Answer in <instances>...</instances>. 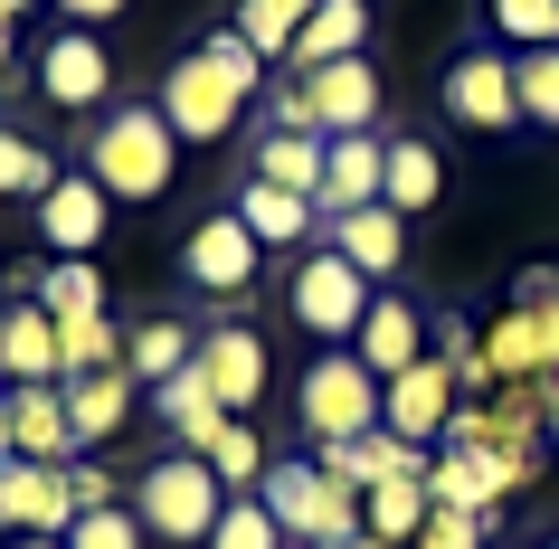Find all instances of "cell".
Segmentation results:
<instances>
[{
    "label": "cell",
    "mask_w": 559,
    "mask_h": 549,
    "mask_svg": "<svg viewBox=\"0 0 559 549\" xmlns=\"http://www.w3.org/2000/svg\"><path fill=\"white\" fill-rule=\"evenodd\" d=\"M265 76H275V67H265L237 29H209L200 48H180V58H171V76H162L152 105L171 115V133L190 152H209V143H228L237 123H247V105L265 95Z\"/></svg>",
    "instance_id": "6da1fadb"
},
{
    "label": "cell",
    "mask_w": 559,
    "mask_h": 549,
    "mask_svg": "<svg viewBox=\"0 0 559 549\" xmlns=\"http://www.w3.org/2000/svg\"><path fill=\"white\" fill-rule=\"evenodd\" d=\"M180 133H171V115L162 105H105V115L86 123V180L105 190V200H123V208H143V200H162L171 190V171H180Z\"/></svg>",
    "instance_id": "7a4b0ae2"
},
{
    "label": "cell",
    "mask_w": 559,
    "mask_h": 549,
    "mask_svg": "<svg viewBox=\"0 0 559 549\" xmlns=\"http://www.w3.org/2000/svg\"><path fill=\"white\" fill-rule=\"evenodd\" d=\"M133 512H143L152 540L171 549H209V530H218V512H228V484H218V464L190 455V445H171V455H152L143 474H133V492H123Z\"/></svg>",
    "instance_id": "3957f363"
},
{
    "label": "cell",
    "mask_w": 559,
    "mask_h": 549,
    "mask_svg": "<svg viewBox=\"0 0 559 549\" xmlns=\"http://www.w3.org/2000/svg\"><path fill=\"white\" fill-rule=\"evenodd\" d=\"M257 502L285 521V540H295V549H342V540H360V484H342L323 455L265 464Z\"/></svg>",
    "instance_id": "277c9868"
},
{
    "label": "cell",
    "mask_w": 559,
    "mask_h": 549,
    "mask_svg": "<svg viewBox=\"0 0 559 549\" xmlns=\"http://www.w3.org/2000/svg\"><path fill=\"white\" fill-rule=\"evenodd\" d=\"M380 398H389V379L360 360V350H313L295 379V427L313 435V455L323 445H352V435L380 427Z\"/></svg>",
    "instance_id": "5b68a950"
},
{
    "label": "cell",
    "mask_w": 559,
    "mask_h": 549,
    "mask_svg": "<svg viewBox=\"0 0 559 549\" xmlns=\"http://www.w3.org/2000/svg\"><path fill=\"white\" fill-rule=\"evenodd\" d=\"M370 303H380V285H370L352 256H332V247H304L295 275H285V313H295V332H313L323 350H352L360 322H370Z\"/></svg>",
    "instance_id": "8992f818"
},
{
    "label": "cell",
    "mask_w": 559,
    "mask_h": 549,
    "mask_svg": "<svg viewBox=\"0 0 559 549\" xmlns=\"http://www.w3.org/2000/svg\"><path fill=\"white\" fill-rule=\"evenodd\" d=\"M257 275H265V247L247 237V218H237V208H209L200 228L180 237V285L209 294V303H237V294H257Z\"/></svg>",
    "instance_id": "52a82bcc"
},
{
    "label": "cell",
    "mask_w": 559,
    "mask_h": 549,
    "mask_svg": "<svg viewBox=\"0 0 559 549\" xmlns=\"http://www.w3.org/2000/svg\"><path fill=\"white\" fill-rule=\"evenodd\" d=\"M200 379H209V398L228 407V417H257L265 407V389H275V350H265V332L257 322H209L200 332Z\"/></svg>",
    "instance_id": "ba28073f"
},
{
    "label": "cell",
    "mask_w": 559,
    "mask_h": 549,
    "mask_svg": "<svg viewBox=\"0 0 559 549\" xmlns=\"http://www.w3.org/2000/svg\"><path fill=\"white\" fill-rule=\"evenodd\" d=\"M38 105L48 115H105L115 105V48L95 29H58L38 48Z\"/></svg>",
    "instance_id": "9c48e42d"
},
{
    "label": "cell",
    "mask_w": 559,
    "mask_h": 549,
    "mask_svg": "<svg viewBox=\"0 0 559 549\" xmlns=\"http://www.w3.org/2000/svg\"><path fill=\"white\" fill-rule=\"evenodd\" d=\"M445 115L465 123V133H522V76H512V58L465 48V58L445 67Z\"/></svg>",
    "instance_id": "30bf717a"
},
{
    "label": "cell",
    "mask_w": 559,
    "mask_h": 549,
    "mask_svg": "<svg viewBox=\"0 0 559 549\" xmlns=\"http://www.w3.org/2000/svg\"><path fill=\"white\" fill-rule=\"evenodd\" d=\"M67 521H76L67 464H29V455L0 464V530L10 540H67Z\"/></svg>",
    "instance_id": "8fae6325"
},
{
    "label": "cell",
    "mask_w": 559,
    "mask_h": 549,
    "mask_svg": "<svg viewBox=\"0 0 559 549\" xmlns=\"http://www.w3.org/2000/svg\"><path fill=\"white\" fill-rule=\"evenodd\" d=\"M455 407H465V389H455V370H445L437 350H427L417 370H399V379H389V398H380V427H389V435H408V445H445Z\"/></svg>",
    "instance_id": "7c38bea8"
},
{
    "label": "cell",
    "mask_w": 559,
    "mask_h": 549,
    "mask_svg": "<svg viewBox=\"0 0 559 549\" xmlns=\"http://www.w3.org/2000/svg\"><path fill=\"white\" fill-rule=\"evenodd\" d=\"M67 379V350H58V322L38 313L29 294L0 303V389H58Z\"/></svg>",
    "instance_id": "4fadbf2b"
},
{
    "label": "cell",
    "mask_w": 559,
    "mask_h": 549,
    "mask_svg": "<svg viewBox=\"0 0 559 549\" xmlns=\"http://www.w3.org/2000/svg\"><path fill=\"white\" fill-rule=\"evenodd\" d=\"M237 218H247V237H257L265 256H275V247H285V256H304V247H323V208L304 200V190H275V180H237Z\"/></svg>",
    "instance_id": "5bb4252c"
},
{
    "label": "cell",
    "mask_w": 559,
    "mask_h": 549,
    "mask_svg": "<svg viewBox=\"0 0 559 549\" xmlns=\"http://www.w3.org/2000/svg\"><path fill=\"white\" fill-rule=\"evenodd\" d=\"M105 218H115V200H105L86 171H67L58 190L29 208V228H38V247H48V256H95V247H105Z\"/></svg>",
    "instance_id": "9a60e30c"
},
{
    "label": "cell",
    "mask_w": 559,
    "mask_h": 549,
    "mask_svg": "<svg viewBox=\"0 0 559 549\" xmlns=\"http://www.w3.org/2000/svg\"><path fill=\"white\" fill-rule=\"evenodd\" d=\"M304 86H313V123H323V143H332V133H380L389 86H380V67H370V58H332V67H313Z\"/></svg>",
    "instance_id": "2e32d148"
},
{
    "label": "cell",
    "mask_w": 559,
    "mask_h": 549,
    "mask_svg": "<svg viewBox=\"0 0 559 549\" xmlns=\"http://www.w3.org/2000/svg\"><path fill=\"white\" fill-rule=\"evenodd\" d=\"M58 389H67V427H76V455L115 445V435L133 427V398H143V379H133V370H76V379H58Z\"/></svg>",
    "instance_id": "e0dca14e"
},
{
    "label": "cell",
    "mask_w": 559,
    "mask_h": 549,
    "mask_svg": "<svg viewBox=\"0 0 559 549\" xmlns=\"http://www.w3.org/2000/svg\"><path fill=\"white\" fill-rule=\"evenodd\" d=\"M380 180H389V133H332L323 143V218L380 208Z\"/></svg>",
    "instance_id": "ac0fdd59"
},
{
    "label": "cell",
    "mask_w": 559,
    "mask_h": 549,
    "mask_svg": "<svg viewBox=\"0 0 559 549\" xmlns=\"http://www.w3.org/2000/svg\"><path fill=\"white\" fill-rule=\"evenodd\" d=\"M352 350H360L380 379L417 370V360H427V313H417L399 285H380V303H370V322H360V342H352Z\"/></svg>",
    "instance_id": "d6986e66"
},
{
    "label": "cell",
    "mask_w": 559,
    "mask_h": 549,
    "mask_svg": "<svg viewBox=\"0 0 559 549\" xmlns=\"http://www.w3.org/2000/svg\"><path fill=\"white\" fill-rule=\"evenodd\" d=\"M323 247H332V256H352L370 285H389V275L408 265V218H399V208H352V218H332V228H323Z\"/></svg>",
    "instance_id": "ffe728a7"
},
{
    "label": "cell",
    "mask_w": 559,
    "mask_h": 549,
    "mask_svg": "<svg viewBox=\"0 0 559 549\" xmlns=\"http://www.w3.org/2000/svg\"><path fill=\"white\" fill-rule=\"evenodd\" d=\"M437 521V492H427V474H389V484L360 492V530L389 549H417V530Z\"/></svg>",
    "instance_id": "44dd1931"
},
{
    "label": "cell",
    "mask_w": 559,
    "mask_h": 549,
    "mask_svg": "<svg viewBox=\"0 0 559 549\" xmlns=\"http://www.w3.org/2000/svg\"><path fill=\"white\" fill-rule=\"evenodd\" d=\"M10 445L29 464H76V427H67V389H10Z\"/></svg>",
    "instance_id": "7402d4cb"
},
{
    "label": "cell",
    "mask_w": 559,
    "mask_h": 549,
    "mask_svg": "<svg viewBox=\"0 0 559 549\" xmlns=\"http://www.w3.org/2000/svg\"><path fill=\"white\" fill-rule=\"evenodd\" d=\"M152 417H162V427H171L180 445H190V455H209V445L228 435V407L209 398L200 360H190V370H180V379H162V389H152Z\"/></svg>",
    "instance_id": "603a6c76"
},
{
    "label": "cell",
    "mask_w": 559,
    "mask_h": 549,
    "mask_svg": "<svg viewBox=\"0 0 559 549\" xmlns=\"http://www.w3.org/2000/svg\"><path fill=\"white\" fill-rule=\"evenodd\" d=\"M437 200H445V162H437V143H417V133H389L380 208H399V218H427Z\"/></svg>",
    "instance_id": "cb8c5ba5"
},
{
    "label": "cell",
    "mask_w": 559,
    "mask_h": 549,
    "mask_svg": "<svg viewBox=\"0 0 559 549\" xmlns=\"http://www.w3.org/2000/svg\"><path fill=\"white\" fill-rule=\"evenodd\" d=\"M370 48V0H323L313 20H304V38H295V76H313V67H332V58H360Z\"/></svg>",
    "instance_id": "d4e9b609"
},
{
    "label": "cell",
    "mask_w": 559,
    "mask_h": 549,
    "mask_svg": "<svg viewBox=\"0 0 559 549\" xmlns=\"http://www.w3.org/2000/svg\"><path fill=\"white\" fill-rule=\"evenodd\" d=\"M427 455L437 445H408V435H389V427H370V435H352V445H323V464L342 474V484H389V474H427Z\"/></svg>",
    "instance_id": "484cf974"
},
{
    "label": "cell",
    "mask_w": 559,
    "mask_h": 549,
    "mask_svg": "<svg viewBox=\"0 0 559 549\" xmlns=\"http://www.w3.org/2000/svg\"><path fill=\"white\" fill-rule=\"evenodd\" d=\"M190 360H200V332H190V322H171V313H152V322H133V332H123V370L143 379V389L180 379Z\"/></svg>",
    "instance_id": "4316f807"
},
{
    "label": "cell",
    "mask_w": 559,
    "mask_h": 549,
    "mask_svg": "<svg viewBox=\"0 0 559 549\" xmlns=\"http://www.w3.org/2000/svg\"><path fill=\"white\" fill-rule=\"evenodd\" d=\"M29 303L48 322H76V313H105V265L95 256H48L29 275Z\"/></svg>",
    "instance_id": "83f0119b"
},
{
    "label": "cell",
    "mask_w": 559,
    "mask_h": 549,
    "mask_svg": "<svg viewBox=\"0 0 559 549\" xmlns=\"http://www.w3.org/2000/svg\"><path fill=\"white\" fill-rule=\"evenodd\" d=\"M247 180H275V190H304L323 208V133H257V162Z\"/></svg>",
    "instance_id": "f1b7e54d"
},
{
    "label": "cell",
    "mask_w": 559,
    "mask_h": 549,
    "mask_svg": "<svg viewBox=\"0 0 559 549\" xmlns=\"http://www.w3.org/2000/svg\"><path fill=\"white\" fill-rule=\"evenodd\" d=\"M58 180H67L58 152L38 143V133H20V123H0V200H10V208H38Z\"/></svg>",
    "instance_id": "f546056e"
},
{
    "label": "cell",
    "mask_w": 559,
    "mask_h": 549,
    "mask_svg": "<svg viewBox=\"0 0 559 549\" xmlns=\"http://www.w3.org/2000/svg\"><path fill=\"white\" fill-rule=\"evenodd\" d=\"M313 10H323V0H237V20H228V29L247 38V48H257L265 67H285V58H295V38H304V20H313Z\"/></svg>",
    "instance_id": "4dcf8cb0"
},
{
    "label": "cell",
    "mask_w": 559,
    "mask_h": 549,
    "mask_svg": "<svg viewBox=\"0 0 559 549\" xmlns=\"http://www.w3.org/2000/svg\"><path fill=\"white\" fill-rule=\"evenodd\" d=\"M484 360H493V379H550V332H540V313L512 303V313L484 332Z\"/></svg>",
    "instance_id": "1f68e13d"
},
{
    "label": "cell",
    "mask_w": 559,
    "mask_h": 549,
    "mask_svg": "<svg viewBox=\"0 0 559 549\" xmlns=\"http://www.w3.org/2000/svg\"><path fill=\"white\" fill-rule=\"evenodd\" d=\"M427 492H437L445 512H484V521H502V492H493V474L474 455H455V445H437L427 455Z\"/></svg>",
    "instance_id": "d6a6232c"
},
{
    "label": "cell",
    "mask_w": 559,
    "mask_h": 549,
    "mask_svg": "<svg viewBox=\"0 0 559 549\" xmlns=\"http://www.w3.org/2000/svg\"><path fill=\"white\" fill-rule=\"evenodd\" d=\"M58 350H67V379H76V370H123V332H115V313H76V322H58Z\"/></svg>",
    "instance_id": "836d02e7"
},
{
    "label": "cell",
    "mask_w": 559,
    "mask_h": 549,
    "mask_svg": "<svg viewBox=\"0 0 559 549\" xmlns=\"http://www.w3.org/2000/svg\"><path fill=\"white\" fill-rule=\"evenodd\" d=\"M209 549H295V540H285V521L265 512L257 492H228V512H218V530H209Z\"/></svg>",
    "instance_id": "e575fe53"
},
{
    "label": "cell",
    "mask_w": 559,
    "mask_h": 549,
    "mask_svg": "<svg viewBox=\"0 0 559 549\" xmlns=\"http://www.w3.org/2000/svg\"><path fill=\"white\" fill-rule=\"evenodd\" d=\"M209 464H218V484H228V492H257V484H265V464H275V455L257 445V427H247V417H228V435L209 445Z\"/></svg>",
    "instance_id": "d590c367"
},
{
    "label": "cell",
    "mask_w": 559,
    "mask_h": 549,
    "mask_svg": "<svg viewBox=\"0 0 559 549\" xmlns=\"http://www.w3.org/2000/svg\"><path fill=\"white\" fill-rule=\"evenodd\" d=\"M152 530H143V512L133 502H105V512H76L67 521V549H143Z\"/></svg>",
    "instance_id": "8d00e7d4"
},
{
    "label": "cell",
    "mask_w": 559,
    "mask_h": 549,
    "mask_svg": "<svg viewBox=\"0 0 559 549\" xmlns=\"http://www.w3.org/2000/svg\"><path fill=\"white\" fill-rule=\"evenodd\" d=\"M512 76H522V123H550L559 133V48H522Z\"/></svg>",
    "instance_id": "74e56055"
},
{
    "label": "cell",
    "mask_w": 559,
    "mask_h": 549,
    "mask_svg": "<svg viewBox=\"0 0 559 549\" xmlns=\"http://www.w3.org/2000/svg\"><path fill=\"white\" fill-rule=\"evenodd\" d=\"M257 105H265V133H323V123H313V86H304L295 67H275Z\"/></svg>",
    "instance_id": "f35d334b"
},
{
    "label": "cell",
    "mask_w": 559,
    "mask_h": 549,
    "mask_svg": "<svg viewBox=\"0 0 559 549\" xmlns=\"http://www.w3.org/2000/svg\"><path fill=\"white\" fill-rule=\"evenodd\" d=\"M493 29L512 48H559V0H493Z\"/></svg>",
    "instance_id": "ab89813d"
},
{
    "label": "cell",
    "mask_w": 559,
    "mask_h": 549,
    "mask_svg": "<svg viewBox=\"0 0 559 549\" xmlns=\"http://www.w3.org/2000/svg\"><path fill=\"white\" fill-rule=\"evenodd\" d=\"M493 530H502V521H484V512H445V502H437V521L417 530V549H493Z\"/></svg>",
    "instance_id": "60d3db41"
},
{
    "label": "cell",
    "mask_w": 559,
    "mask_h": 549,
    "mask_svg": "<svg viewBox=\"0 0 559 549\" xmlns=\"http://www.w3.org/2000/svg\"><path fill=\"white\" fill-rule=\"evenodd\" d=\"M67 492H76V512H105V502H123V492H115V474H105V464H86V455L67 464Z\"/></svg>",
    "instance_id": "b9f144b4"
},
{
    "label": "cell",
    "mask_w": 559,
    "mask_h": 549,
    "mask_svg": "<svg viewBox=\"0 0 559 549\" xmlns=\"http://www.w3.org/2000/svg\"><path fill=\"white\" fill-rule=\"evenodd\" d=\"M67 29H105V20H123V0H58Z\"/></svg>",
    "instance_id": "7bdbcfd3"
},
{
    "label": "cell",
    "mask_w": 559,
    "mask_h": 549,
    "mask_svg": "<svg viewBox=\"0 0 559 549\" xmlns=\"http://www.w3.org/2000/svg\"><path fill=\"white\" fill-rule=\"evenodd\" d=\"M10 58H20V20L0 10V76H10Z\"/></svg>",
    "instance_id": "ee69618b"
},
{
    "label": "cell",
    "mask_w": 559,
    "mask_h": 549,
    "mask_svg": "<svg viewBox=\"0 0 559 549\" xmlns=\"http://www.w3.org/2000/svg\"><path fill=\"white\" fill-rule=\"evenodd\" d=\"M20 455V445H10V389H0V464Z\"/></svg>",
    "instance_id": "f6af8a7d"
},
{
    "label": "cell",
    "mask_w": 559,
    "mask_h": 549,
    "mask_svg": "<svg viewBox=\"0 0 559 549\" xmlns=\"http://www.w3.org/2000/svg\"><path fill=\"white\" fill-rule=\"evenodd\" d=\"M550 455H559V379H550Z\"/></svg>",
    "instance_id": "bcb514c9"
},
{
    "label": "cell",
    "mask_w": 559,
    "mask_h": 549,
    "mask_svg": "<svg viewBox=\"0 0 559 549\" xmlns=\"http://www.w3.org/2000/svg\"><path fill=\"white\" fill-rule=\"evenodd\" d=\"M342 549H389V540H370V530H360V540H342Z\"/></svg>",
    "instance_id": "7dc6e473"
},
{
    "label": "cell",
    "mask_w": 559,
    "mask_h": 549,
    "mask_svg": "<svg viewBox=\"0 0 559 549\" xmlns=\"http://www.w3.org/2000/svg\"><path fill=\"white\" fill-rule=\"evenodd\" d=\"M10 549H67V540H10Z\"/></svg>",
    "instance_id": "c3c4849f"
},
{
    "label": "cell",
    "mask_w": 559,
    "mask_h": 549,
    "mask_svg": "<svg viewBox=\"0 0 559 549\" xmlns=\"http://www.w3.org/2000/svg\"><path fill=\"white\" fill-rule=\"evenodd\" d=\"M0 10H10V20H20V10H29V0H0Z\"/></svg>",
    "instance_id": "681fc988"
},
{
    "label": "cell",
    "mask_w": 559,
    "mask_h": 549,
    "mask_svg": "<svg viewBox=\"0 0 559 549\" xmlns=\"http://www.w3.org/2000/svg\"><path fill=\"white\" fill-rule=\"evenodd\" d=\"M550 549H559V540H550Z\"/></svg>",
    "instance_id": "f907efd6"
}]
</instances>
